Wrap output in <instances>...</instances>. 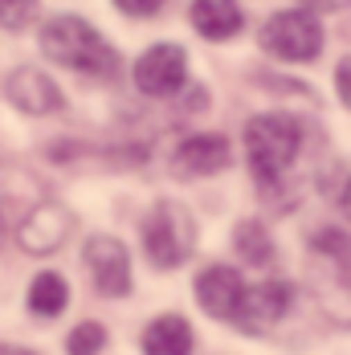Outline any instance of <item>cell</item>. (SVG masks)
<instances>
[{
  "label": "cell",
  "mask_w": 351,
  "mask_h": 355,
  "mask_svg": "<svg viewBox=\"0 0 351 355\" xmlns=\"http://www.w3.org/2000/svg\"><path fill=\"white\" fill-rule=\"evenodd\" d=\"M143 249L151 257L155 270H176L188 261V253L196 249V220L184 205L160 200L147 220H143Z\"/></svg>",
  "instance_id": "3957f363"
},
{
  "label": "cell",
  "mask_w": 351,
  "mask_h": 355,
  "mask_svg": "<svg viewBox=\"0 0 351 355\" xmlns=\"http://www.w3.org/2000/svg\"><path fill=\"white\" fill-rule=\"evenodd\" d=\"M0 355H37L29 347H12V343H0Z\"/></svg>",
  "instance_id": "7402d4cb"
},
{
  "label": "cell",
  "mask_w": 351,
  "mask_h": 355,
  "mask_svg": "<svg viewBox=\"0 0 351 355\" xmlns=\"http://www.w3.org/2000/svg\"><path fill=\"white\" fill-rule=\"evenodd\" d=\"M66 302H70V286H66L62 274L45 270V274H37L33 282H29V311H33V315L58 319V315L66 311Z\"/></svg>",
  "instance_id": "5bb4252c"
},
{
  "label": "cell",
  "mask_w": 351,
  "mask_h": 355,
  "mask_svg": "<svg viewBox=\"0 0 351 355\" xmlns=\"http://www.w3.org/2000/svg\"><path fill=\"white\" fill-rule=\"evenodd\" d=\"M37 0H0V29H8V33H21V29H29L37 21Z\"/></svg>",
  "instance_id": "e0dca14e"
},
{
  "label": "cell",
  "mask_w": 351,
  "mask_h": 355,
  "mask_svg": "<svg viewBox=\"0 0 351 355\" xmlns=\"http://www.w3.org/2000/svg\"><path fill=\"white\" fill-rule=\"evenodd\" d=\"M290 286L286 282H262V286H246V294H241V306H237V315L233 322L241 327V331H266V327H274V322L290 311Z\"/></svg>",
  "instance_id": "ba28073f"
},
{
  "label": "cell",
  "mask_w": 351,
  "mask_h": 355,
  "mask_svg": "<svg viewBox=\"0 0 351 355\" xmlns=\"http://www.w3.org/2000/svg\"><path fill=\"white\" fill-rule=\"evenodd\" d=\"M82 257H86V270H90L99 294L123 298L131 290V253H127V245L119 237H90Z\"/></svg>",
  "instance_id": "5b68a950"
},
{
  "label": "cell",
  "mask_w": 351,
  "mask_h": 355,
  "mask_svg": "<svg viewBox=\"0 0 351 355\" xmlns=\"http://www.w3.org/2000/svg\"><path fill=\"white\" fill-rule=\"evenodd\" d=\"M176 176H216L229 168V139L225 135H192L176 147L172 155Z\"/></svg>",
  "instance_id": "8fae6325"
},
{
  "label": "cell",
  "mask_w": 351,
  "mask_h": 355,
  "mask_svg": "<svg viewBox=\"0 0 351 355\" xmlns=\"http://www.w3.org/2000/svg\"><path fill=\"white\" fill-rule=\"evenodd\" d=\"M307 8H323V12H335V8H348L351 0H302Z\"/></svg>",
  "instance_id": "ffe728a7"
},
{
  "label": "cell",
  "mask_w": 351,
  "mask_h": 355,
  "mask_svg": "<svg viewBox=\"0 0 351 355\" xmlns=\"http://www.w3.org/2000/svg\"><path fill=\"white\" fill-rule=\"evenodd\" d=\"M233 245H237V253L246 257L249 266H270V261H274V241H270V233H266L257 220H241V225H237Z\"/></svg>",
  "instance_id": "9a60e30c"
},
{
  "label": "cell",
  "mask_w": 351,
  "mask_h": 355,
  "mask_svg": "<svg viewBox=\"0 0 351 355\" xmlns=\"http://www.w3.org/2000/svg\"><path fill=\"white\" fill-rule=\"evenodd\" d=\"M8 103L17 110H25V114H53L62 107V90H58V82L45 70L21 66L8 78Z\"/></svg>",
  "instance_id": "9c48e42d"
},
{
  "label": "cell",
  "mask_w": 351,
  "mask_h": 355,
  "mask_svg": "<svg viewBox=\"0 0 351 355\" xmlns=\"http://www.w3.org/2000/svg\"><path fill=\"white\" fill-rule=\"evenodd\" d=\"M0 237H4V205H0Z\"/></svg>",
  "instance_id": "603a6c76"
},
{
  "label": "cell",
  "mask_w": 351,
  "mask_h": 355,
  "mask_svg": "<svg viewBox=\"0 0 351 355\" xmlns=\"http://www.w3.org/2000/svg\"><path fill=\"white\" fill-rule=\"evenodd\" d=\"M241 294H246V282L229 266H209L196 278V298H200L205 315H212V319H233L241 306Z\"/></svg>",
  "instance_id": "30bf717a"
},
{
  "label": "cell",
  "mask_w": 351,
  "mask_h": 355,
  "mask_svg": "<svg viewBox=\"0 0 351 355\" xmlns=\"http://www.w3.org/2000/svg\"><path fill=\"white\" fill-rule=\"evenodd\" d=\"M41 49L58 66L78 70V73H86V78H110V73L119 70V53L82 17H53L41 29Z\"/></svg>",
  "instance_id": "6da1fadb"
},
{
  "label": "cell",
  "mask_w": 351,
  "mask_h": 355,
  "mask_svg": "<svg viewBox=\"0 0 351 355\" xmlns=\"http://www.w3.org/2000/svg\"><path fill=\"white\" fill-rule=\"evenodd\" d=\"M188 21L205 41H229L241 29V8L237 0H192Z\"/></svg>",
  "instance_id": "7c38bea8"
},
{
  "label": "cell",
  "mask_w": 351,
  "mask_h": 355,
  "mask_svg": "<svg viewBox=\"0 0 351 355\" xmlns=\"http://www.w3.org/2000/svg\"><path fill=\"white\" fill-rule=\"evenodd\" d=\"M262 49L282 62H311L323 49V29L307 8H286L274 12L262 29Z\"/></svg>",
  "instance_id": "277c9868"
},
{
  "label": "cell",
  "mask_w": 351,
  "mask_h": 355,
  "mask_svg": "<svg viewBox=\"0 0 351 355\" xmlns=\"http://www.w3.org/2000/svg\"><path fill=\"white\" fill-rule=\"evenodd\" d=\"M106 347V331L103 322H78L66 339V352L70 355H99Z\"/></svg>",
  "instance_id": "2e32d148"
},
{
  "label": "cell",
  "mask_w": 351,
  "mask_h": 355,
  "mask_svg": "<svg viewBox=\"0 0 351 355\" xmlns=\"http://www.w3.org/2000/svg\"><path fill=\"white\" fill-rule=\"evenodd\" d=\"M335 86H339L343 107H351V58H343V62H339V70H335Z\"/></svg>",
  "instance_id": "ac0fdd59"
},
{
  "label": "cell",
  "mask_w": 351,
  "mask_h": 355,
  "mask_svg": "<svg viewBox=\"0 0 351 355\" xmlns=\"http://www.w3.org/2000/svg\"><path fill=\"white\" fill-rule=\"evenodd\" d=\"M188 78V58L180 45H151L135 62V86L151 98H168Z\"/></svg>",
  "instance_id": "8992f818"
},
{
  "label": "cell",
  "mask_w": 351,
  "mask_h": 355,
  "mask_svg": "<svg viewBox=\"0 0 351 355\" xmlns=\"http://www.w3.org/2000/svg\"><path fill=\"white\" fill-rule=\"evenodd\" d=\"M143 355H192V327L180 315H160L143 331Z\"/></svg>",
  "instance_id": "4fadbf2b"
},
{
  "label": "cell",
  "mask_w": 351,
  "mask_h": 355,
  "mask_svg": "<svg viewBox=\"0 0 351 355\" xmlns=\"http://www.w3.org/2000/svg\"><path fill=\"white\" fill-rule=\"evenodd\" d=\"M123 12H131V17H147V12H155L164 0H114Z\"/></svg>",
  "instance_id": "d6986e66"
},
{
  "label": "cell",
  "mask_w": 351,
  "mask_h": 355,
  "mask_svg": "<svg viewBox=\"0 0 351 355\" xmlns=\"http://www.w3.org/2000/svg\"><path fill=\"white\" fill-rule=\"evenodd\" d=\"M298 147H302V127L290 114H257V119L246 123L249 172L262 188L282 184L290 164L298 159Z\"/></svg>",
  "instance_id": "7a4b0ae2"
},
{
  "label": "cell",
  "mask_w": 351,
  "mask_h": 355,
  "mask_svg": "<svg viewBox=\"0 0 351 355\" xmlns=\"http://www.w3.org/2000/svg\"><path fill=\"white\" fill-rule=\"evenodd\" d=\"M74 233V213L70 209H62V205H37L33 213L21 220V229H17V241L25 253H37V257H45V253H53V249L66 245V237Z\"/></svg>",
  "instance_id": "52a82bcc"
},
{
  "label": "cell",
  "mask_w": 351,
  "mask_h": 355,
  "mask_svg": "<svg viewBox=\"0 0 351 355\" xmlns=\"http://www.w3.org/2000/svg\"><path fill=\"white\" fill-rule=\"evenodd\" d=\"M339 209H343V213L351 216V180L343 184V192H339Z\"/></svg>",
  "instance_id": "44dd1931"
}]
</instances>
